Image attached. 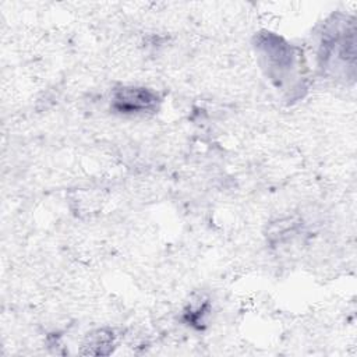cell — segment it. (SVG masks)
<instances>
[{"label":"cell","mask_w":357,"mask_h":357,"mask_svg":"<svg viewBox=\"0 0 357 357\" xmlns=\"http://www.w3.org/2000/svg\"><path fill=\"white\" fill-rule=\"evenodd\" d=\"M255 46L268 77L278 86H283L294 78L297 71V54L286 40L275 33L265 32L258 35Z\"/></svg>","instance_id":"obj_1"},{"label":"cell","mask_w":357,"mask_h":357,"mask_svg":"<svg viewBox=\"0 0 357 357\" xmlns=\"http://www.w3.org/2000/svg\"><path fill=\"white\" fill-rule=\"evenodd\" d=\"M354 26L343 21L335 22L322 38L321 60L322 68L332 71L335 75H347V68L354 70Z\"/></svg>","instance_id":"obj_2"},{"label":"cell","mask_w":357,"mask_h":357,"mask_svg":"<svg viewBox=\"0 0 357 357\" xmlns=\"http://www.w3.org/2000/svg\"><path fill=\"white\" fill-rule=\"evenodd\" d=\"M159 98L156 92L145 86H123L114 91L112 98L113 110L124 114L145 113L156 109Z\"/></svg>","instance_id":"obj_3"},{"label":"cell","mask_w":357,"mask_h":357,"mask_svg":"<svg viewBox=\"0 0 357 357\" xmlns=\"http://www.w3.org/2000/svg\"><path fill=\"white\" fill-rule=\"evenodd\" d=\"M113 337L110 333H106L105 331H98L92 335H89L86 344L84 346L86 350L85 354H107L112 346Z\"/></svg>","instance_id":"obj_4"}]
</instances>
